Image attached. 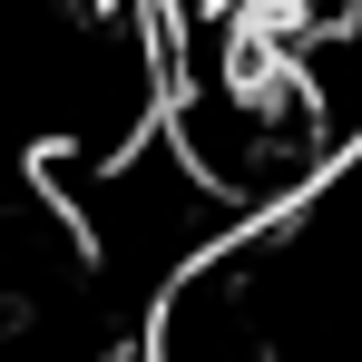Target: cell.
Wrapping results in <instances>:
<instances>
[{
    "mask_svg": "<svg viewBox=\"0 0 362 362\" xmlns=\"http://www.w3.org/2000/svg\"><path fill=\"white\" fill-rule=\"evenodd\" d=\"M40 177L59 186V206L78 216L88 255L108 264V284H118L137 313L167 294L196 255H216V245L245 226L235 206L186 167V147L167 127H147L118 157H40Z\"/></svg>",
    "mask_w": 362,
    "mask_h": 362,
    "instance_id": "6da1fadb",
    "label": "cell"
}]
</instances>
